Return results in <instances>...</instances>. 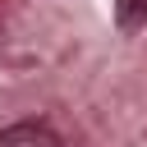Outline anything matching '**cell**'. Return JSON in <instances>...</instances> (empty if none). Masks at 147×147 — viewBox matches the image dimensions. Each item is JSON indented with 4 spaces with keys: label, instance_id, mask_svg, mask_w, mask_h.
I'll return each mask as SVG.
<instances>
[{
    "label": "cell",
    "instance_id": "cell-1",
    "mask_svg": "<svg viewBox=\"0 0 147 147\" xmlns=\"http://www.w3.org/2000/svg\"><path fill=\"white\" fill-rule=\"evenodd\" d=\"M0 147H60V138H55L46 124L23 119V124H9V129L0 133Z\"/></svg>",
    "mask_w": 147,
    "mask_h": 147
},
{
    "label": "cell",
    "instance_id": "cell-2",
    "mask_svg": "<svg viewBox=\"0 0 147 147\" xmlns=\"http://www.w3.org/2000/svg\"><path fill=\"white\" fill-rule=\"evenodd\" d=\"M147 23V0H119V28Z\"/></svg>",
    "mask_w": 147,
    "mask_h": 147
}]
</instances>
